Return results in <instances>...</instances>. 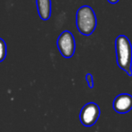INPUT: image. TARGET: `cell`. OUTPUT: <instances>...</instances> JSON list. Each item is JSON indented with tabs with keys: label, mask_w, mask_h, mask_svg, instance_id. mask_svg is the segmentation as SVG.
Here are the masks:
<instances>
[{
	"label": "cell",
	"mask_w": 132,
	"mask_h": 132,
	"mask_svg": "<svg viewBox=\"0 0 132 132\" xmlns=\"http://www.w3.org/2000/svg\"><path fill=\"white\" fill-rule=\"evenodd\" d=\"M76 22L80 33L85 36L91 35L97 25V18L94 9L89 5L81 6L77 12Z\"/></svg>",
	"instance_id": "cell-2"
},
{
	"label": "cell",
	"mask_w": 132,
	"mask_h": 132,
	"mask_svg": "<svg viewBox=\"0 0 132 132\" xmlns=\"http://www.w3.org/2000/svg\"><path fill=\"white\" fill-rule=\"evenodd\" d=\"M85 80H86L87 83H88V86L90 89H93L94 86V77L91 73H87L85 75Z\"/></svg>",
	"instance_id": "cell-8"
},
{
	"label": "cell",
	"mask_w": 132,
	"mask_h": 132,
	"mask_svg": "<svg viewBox=\"0 0 132 132\" xmlns=\"http://www.w3.org/2000/svg\"><path fill=\"white\" fill-rule=\"evenodd\" d=\"M38 14L42 20H49L51 16V0H36Z\"/></svg>",
	"instance_id": "cell-6"
},
{
	"label": "cell",
	"mask_w": 132,
	"mask_h": 132,
	"mask_svg": "<svg viewBox=\"0 0 132 132\" xmlns=\"http://www.w3.org/2000/svg\"><path fill=\"white\" fill-rule=\"evenodd\" d=\"M6 52H7V48H6L5 42L2 38H0V62H3L5 59V57H6Z\"/></svg>",
	"instance_id": "cell-7"
},
{
	"label": "cell",
	"mask_w": 132,
	"mask_h": 132,
	"mask_svg": "<svg viewBox=\"0 0 132 132\" xmlns=\"http://www.w3.org/2000/svg\"><path fill=\"white\" fill-rule=\"evenodd\" d=\"M108 2H109L110 4H112V5H115V4H117L118 3L120 0H107Z\"/></svg>",
	"instance_id": "cell-9"
},
{
	"label": "cell",
	"mask_w": 132,
	"mask_h": 132,
	"mask_svg": "<svg viewBox=\"0 0 132 132\" xmlns=\"http://www.w3.org/2000/svg\"><path fill=\"white\" fill-rule=\"evenodd\" d=\"M113 109L117 113L125 114L132 109V96L129 93H121L113 100Z\"/></svg>",
	"instance_id": "cell-5"
},
{
	"label": "cell",
	"mask_w": 132,
	"mask_h": 132,
	"mask_svg": "<svg viewBox=\"0 0 132 132\" xmlns=\"http://www.w3.org/2000/svg\"><path fill=\"white\" fill-rule=\"evenodd\" d=\"M57 46L63 57L71 58L76 51V40L73 33L69 31L61 33L57 40Z\"/></svg>",
	"instance_id": "cell-3"
},
{
	"label": "cell",
	"mask_w": 132,
	"mask_h": 132,
	"mask_svg": "<svg viewBox=\"0 0 132 132\" xmlns=\"http://www.w3.org/2000/svg\"><path fill=\"white\" fill-rule=\"evenodd\" d=\"M101 115L100 107L94 102H89L81 109L79 119L85 127H92L97 122Z\"/></svg>",
	"instance_id": "cell-4"
},
{
	"label": "cell",
	"mask_w": 132,
	"mask_h": 132,
	"mask_svg": "<svg viewBox=\"0 0 132 132\" xmlns=\"http://www.w3.org/2000/svg\"><path fill=\"white\" fill-rule=\"evenodd\" d=\"M117 64L129 76H132V45L126 35L120 34L115 40Z\"/></svg>",
	"instance_id": "cell-1"
}]
</instances>
